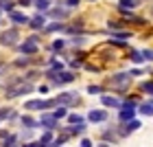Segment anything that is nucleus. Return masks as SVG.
I'll return each instance as SVG.
<instances>
[{
  "mask_svg": "<svg viewBox=\"0 0 153 147\" xmlns=\"http://www.w3.org/2000/svg\"><path fill=\"white\" fill-rule=\"evenodd\" d=\"M33 86L31 83H26V81H18V83H11L9 88H7V97H20V94H24V92H31Z\"/></svg>",
  "mask_w": 153,
  "mask_h": 147,
  "instance_id": "f257e3e1",
  "label": "nucleus"
},
{
  "mask_svg": "<svg viewBox=\"0 0 153 147\" xmlns=\"http://www.w3.org/2000/svg\"><path fill=\"white\" fill-rule=\"evenodd\" d=\"M57 106V99H35V101H26L24 103V110H48V108H55Z\"/></svg>",
  "mask_w": 153,
  "mask_h": 147,
  "instance_id": "f03ea898",
  "label": "nucleus"
},
{
  "mask_svg": "<svg viewBox=\"0 0 153 147\" xmlns=\"http://www.w3.org/2000/svg\"><path fill=\"white\" fill-rule=\"evenodd\" d=\"M18 40H20L18 31L16 29H9V31H4L2 35H0V44H2V46H16Z\"/></svg>",
  "mask_w": 153,
  "mask_h": 147,
  "instance_id": "7ed1b4c3",
  "label": "nucleus"
},
{
  "mask_svg": "<svg viewBox=\"0 0 153 147\" xmlns=\"http://www.w3.org/2000/svg\"><path fill=\"white\" fill-rule=\"evenodd\" d=\"M131 73H118V75H112V86H118V88H127L131 83Z\"/></svg>",
  "mask_w": 153,
  "mask_h": 147,
  "instance_id": "20e7f679",
  "label": "nucleus"
},
{
  "mask_svg": "<svg viewBox=\"0 0 153 147\" xmlns=\"http://www.w3.org/2000/svg\"><path fill=\"white\" fill-rule=\"evenodd\" d=\"M20 51H22L24 55H33V53H37V38L33 35L29 40H24L22 44H20Z\"/></svg>",
  "mask_w": 153,
  "mask_h": 147,
  "instance_id": "39448f33",
  "label": "nucleus"
},
{
  "mask_svg": "<svg viewBox=\"0 0 153 147\" xmlns=\"http://www.w3.org/2000/svg\"><path fill=\"white\" fill-rule=\"evenodd\" d=\"M134 114H136V103L127 101V103H123V106H120V121H131Z\"/></svg>",
  "mask_w": 153,
  "mask_h": 147,
  "instance_id": "423d86ee",
  "label": "nucleus"
},
{
  "mask_svg": "<svg viewBox=\"0 0 153 147\" xmlns=\"http://www.w3.org/2000/svg\"><path fill=\"white\" fill-rule=\"evenodd\" d=\"M57 121H59V118L55 116V114H42V118H39V125H44L46 130H53L55 125H57Z\"/></svg>",
  "mask_w": 153,
  "mask_h": 147,
  "instance_id": "0eeeda50",
  "label": "nucleus"
},
{
  "mask_svg": "<svg viewBox=\"0 0 153 147\" xmlns=\"http://www.w3.org/2000/svg\"><path fill=\"white\" fill-rule=\"evenodd\" d=\"M88 118H90L92 123H101V121H105V118H107V112H105V110H92V112L88 114Z\"/></svg>",
  "mask_w": 153,
  "mask_h": 147,
  "instance_id": "6e6552de",
  "label": "nucleus"
},
{
  "mask_svg": "<svg viewBox=\"0 0 153 147\" xmlns=\"http://www.w3.org/2000/svg\"><path fill=\"white\" fill-rule=\"evenodd\" d=\"M9 18H11V22H16V24H26L29 22V18H26L24 13H20V11H9Z\"/></svg>",
  "mask_w": 153,
  "mask_h": 147,
  "instance_id": "1a4fd4ad",
  "label": "nucleus"
},
{
  "mask_svg": "<svg viewBox=\"0 0 153 147\" xmlns=\"http://www.w3.org/2000/svg\"><path fill=\"white\" fill-rule=\"evenodd\" d=\"M29 24H31V29L39 31V29H44V26H46V18L44 16H35L33 20H29Z\"/></svg>",
  "mask_w": 153,
  "mask_h": 147,
  "instance_id": "9d476101",
  "label": "nucleus"
},
{
  "mask_svg": "<svg viewBox=\"0 0 153 147\" xmlns=\"http://www.w3.org/2000/svg\"><path fill=\"white\" fill-rule=\"evenodd\" d=\"M138 112H140V114H147V116H153V101H144V103H140Z\"/></svg>",
  "mask_w": 153,
  "mask_h": 147,
  "instance_id": "9b49d317",
  "label": "nucleus"
},
{
  "mask_svg": "<svg viewBox=\"0 0 153 147\" xmlns=\"http://www.w3.org/2000/svg\"><path fill=\"white\" fill-rule=\"evenodd\" d=\"M103 106H107V108H120L123 103L116 99V97H103Z\"/></svg>",
  "mask_w": 153,
  "mask_h": 147,
  "instance_id": "f8f14e48",
  "label": "nucleus"
},
{
  "mask_svg": "<svg viewBox=\"0 0 153 147\" xmlns=\"http://www.w3.org/2000/svg\"><path fill=\"white\" fill-rule=\"evenodd\" d=\"M74 101H76V94L74 92H66V94L57 97V103H74Z\"/></svg>",
  "mask_w": 153,
  "mask_h": 147,
  "instance_id": "ddd939ff",
  "label": "nucleus"
},
{
  "mask_svg": "<svg viewBox=\"0 0 153 147\" xmlns=\"http://www.w3.org/2000/svg\"><path fill=\"white\" fill-rule=\"evenodd\" d=\"M138 128H140V121H129V123H127V128H125L120 134H123V136H125V134H131V132H136Z\"/></svg>",
  "mask_w": 153,
  "mask_h": 147,
  "instance_id": "4468645a",
  "label": "nucleus"
},
{
  "mask_svg": "<svg viewBox=\"0 0 153 147\" xmlns=\"http://www.w3.org/2000/svg\"><path fill=\"white\" fill-rule=\"evenodd\" d=\"M22 125H24V128H29V130H33V128H37V125H39V121H35V118H31V116H22Z\"/></svg>",
  "mask_w": 153,
  "mask_h": 147,
  "instance_id": "2eb2a0df",
  "label": "nucleus"
},
{
  "mask_svg": "<svg viewBox=\"0 0 153 147\" xmlns=\"http://www.w3.org/2000/svg\"><path fill=\"white\" fill-rule=\"evenodd\" d=\"M33 2H35V7L39 11H46L48 7H51V0H33Z\"/></svg>",
  "mask_w": 153,
  "mask_h": 147,
  "instance_id": "dca6fc26",
  "label": "nucleus"
},
{
  "mask_svg": "<svg viewBox=\"0 0 153 147\" xmlns=\"http://www.w3.org/2000/svg\"><path fill=\"white\" fill-rule=\"evenodd\" d=\"M120 7L123 9H134V7H138V0H120Z\"/></svg>",
  "mask_w": 153,
  "mask_h": 147,
  "instance_id": "f3484780",
  "label": "nucleus"
},
{
  "mask_svg": "<svg viewBox=\"0 0 153 147\" xmlns=\"http://www.w3.org/2000/svg\"><path fill=\"white\" fill-rule=\"evenodd\" d=\"M131 62H134V64H142V62H144L142 53H138V51H131Z\"/></svg>",
  "mask_w": 153,
  "mask_h": 147,
  "instance_id": "a211bd4d",
  "label": "nucleus"
},
{
  "mask_svg": "<svg viewBox=\"0 0 153 147\" xmlns=\"http://www.w3.org/2000/svg\"><path fill=\"white\" fill-rule=\"evenodd\" d=\"M48 143H53V134H51V130H48L46 134H42V138H39V145H48Z\"/></svg>",
  "mask_w": 153,
  "mask_h": 147,
  "instance_id": "6ab92c4d",
  "label": "nucleus"
},
{
  "mask_svg": "<svg viewBox=\"0 0 153 147\" xmlns=\"http://www.w3.org/2000/svg\"><path fill=\"white\" fill-rule=\"evenodd\" d=\"M0 118H16V110H11V108H7L0 112Z\"/></svg>",
  "mask_w": 153,
  "mask_h": 147,
  "instance_id": "aec40b11",
  "label": "nucleus"
},
{
  "mask_svg": "<svg viewBox=\"0 0 153 147\" xmlns=\"http://www.w3.org/2000/svg\"><path fill=\"white\" fill-rule=\"evenodd\" d=\"M51 16L64 20V18H68V11H66V9H53V11H51Z\"/></svg>",
  "mask_w": 153,
  "mask_h": 147,
  "instance_id": "412c9836",
  "label": "nucleus"
},
{
  "mask_svg": "<svg viewBox=\"0 0 153 147\" xmlns=\"http://www.w3.org/2000/svg\"><path fill=\"white\" fill-rule=\"evenodd\" d=\"M53 114L57 116V118H64V116H68V110H66V108H57V110L53 112Z\"/></svg>",
  "mask_w": 153,
  "mask_h": 147,
  "instance_id": "4be33fe9",
  "label": "nucleus"
},
{
  "mask_svg": "<svg viewBox=\"0 0 153 147\" xmlns=\"http://www.w3.org/2000/svg\"><path fill=\"white\" fill-rule=\"evenodd\" d=\"M142 57H144V62H153V51H151V48H144Z\"/></svg>",
  "mask_w": 153,
  "mask_h": 147,
  "instance_id": "5701e85b",
  "label": "nucleus"
},
{
  "mask_svg": "<svg viewBox=\"0 0 153 147\" xmlns=\"http://www.w3.org/2000/svg\"><path fill=\"white\" fill-rule=\"evenodd\" d=\"M68 121H70V123H76V125H79V123H83V118H81L79 114H68Z\"/></svg>",
  "mask_w": 153,
  "mask_h": 147,
  "instance_id": "b1692460",
  "label": "nucleus"
},
{
  "mask_svg": "<svg viewBox=\"0 0 153 147\" xmlns=\"http://www.w3.org/2000/svg\"><path fill=\"white\" fill-rule=\"evenodd\" d=\"M142 90H144V92H149V94H153V81L142 83Z\"/></svg>",
  "mask_w": 153,
  "mask_h": 147,
  "instance_id": "393cba45",
  "label": "nucleus"
},
{
  "mask_svg": "<svg viewBox=\"0 0 153 147\" xmlns=\"http://www.w3.org/2000/svg\"><path fill=\"white\" fill-rule=\"evenodd\" d=\"M101 90H103L101 86H88V92H90V94H99Z\"/></svg>",
  "mask_w": 153,
  "mask_h": 147,
  "instance_id": "a878e982",
  "label": "nucleus"
},
{
  "mask_svg": "<svg viewBox=\"0 0 153 147\" xmlns=\"http://www.w3.org/2000/svg\"><path fill=\"white\" fill-rule=\"evenodd\" d=\"M61 29H64V24H51V26H46V31H61Z\"/></svg>",
  "mask_w": 153,
  "mask_h": 147,
  "instance_id": "bb28decb",
  "label": "nucleus"
},
{
  "mask_svg": "<svg viewBox=\"0 0 153 147\" xmlns=\"http://www.w3.org/2000/svg\"><path fill=\"white\" fill-rule=\"evenodd\" d=\"M79 2H81V0H66V4H68V7H70V9H74V7H76V4H79Z\"/></svg>",
  "mask_w": 153,
  "mask_h": 147,
  "instance_id": "cd10ccee",
  "label": "nucleus"
},
{
  "mask_svg": "<svg viewBox=\"0 0 153 147\" xmlns=\"http://www.w3.org/2000/svg\"><path fill=\"white\" fill-rule=\"evenodd\" d=\"M53 48H55V51H57V48H64V40H57V42L53 44Z\"/></svg>",
  "mask_w": 153,
  "mask_h": 147,
  "instance_id": "c85d7f7f",
  "label": "nucleus"
},
{
  "mask_svg": "<svg viewBox=\"0 0 153 147\" xmlns=\"http://www.w3.org/2000/svg\"><path fill=\"white\" fill-rule=\"evenodd\" d=\"M26 64H29V57H24V59H18V62H16V66H26Z\"/></svg>",
  "mask_w": 153,
  "mask_h": 147,
  "instance_id": "c756f323",
  "label": "nucleus"
},
{
  "mask_svg": "<svg viewBox=\"0 0 153 147\" xmlns=\"http://www.w3.org/2000/svg\"><path fill=\"white\" fill-rule=\"evenodd\" d=\"M90 145H92V141H90V138H83V141H81V147H90Z\"/></svg>",
  "mask_w": 153,
  "mask_h": 147,
  "instance_id": "7c9ffc66",
  "label": "nucleus"
}]
</instances>
